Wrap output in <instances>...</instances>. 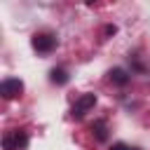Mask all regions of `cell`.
Segmentation results:
<instances>
[{
    "mask_svg": "<svg viewBox=\"0 0 150 150\" xmlns=\"http://www.w3.org/2000/svg\"><path fill=\"white\" fill-rule=\"evenodd\" d=\"M30 45H33V49H38L40 54H49V52L56 47V35H52V33H38V35H33Z\"/></svg>",
    "mask_w": 150,
    "mask_h": 150,
    "instance_id": "7a4b0ae2",
    "label": "cell"
},
{
    "mask_svg": "<svg viewBox=\"0 0 150 150\" xmlns=\"http://www.w3.org/2000/svg\"><path fill=\"white\" fill-rule=\"evenodd\" d=\"M108 75H110V80H112L115 84H120V87L129 82V73H127L124 68H112V70H110Z\"/></svg>",
    "mask_w": 150,
    "mask_h": 150,
    "instance_id": "8992f818",
    "label": "cell"
},
{
    "mask_svg": "<svg viewBox=\"0 0 150 150\" xmlns=\"http://www.w3.org/2000/svg\"><path fill=\"white\" fill-rule=\"evenodd\" d=\"M94 103H96V96H94V94H82V96L75 101L70 115H73L75 120H80V117H84V112H89V110L94 108Z\"/></svg>",
    "mask_w": 150,
    "mask_h": 150,
    "instance_id": "3957f363",
    "label": "cell"
},
{
    "mask_svg": "<svg viewBox=\"0 0 150 150\" xmlns=\"http://www.w3.org/2000/svg\"><path fill=\"white\" fill-rule=\"evenodd\" d=\"M110 150H136V148H129L127 143H112V145H110Z\"/></svg>",
    "mask_w": 150,
    "mask_h": 150,
    "instance_id": "ba28073f",
    "label": "cell"
},
{
    "mask_svg": "<svg viewBox=\"0 0 150 150\" xmlns=\"http://www.w3.org/2000/svg\"><path fill=\"white\" fill-rule=\"evenodd\" d=\"M68 80H70V75H68L63 68H54V70L49 73V82H52V84H66Z\"/></svg>",
    "mask_w": 150,
    "mask_h": 150,
    "instance_id": "5b68a950",
    "label": "cell"
},
{
    "mask_svg": "<svg viewBox=\"0 0 150 150\" xmlns=\"http://www.w3.org/2000/svg\"><path fill=\"white\" fill-rule=\"evenodd\" d=\"M28 145V136H26V131H7L5 136H2V148L5 150H23Z\"/></svg>",
    "mask_w": 150,
    "mask_h": 150,
    "instance_id": "6da1fadb",
    "label": "cell"
},
{
    "mask_svg": "<svg viewBox=\"0 0 150 150\" xmlns=\"http://www.w3.org/2000/svg\"><path fill=\"white\" fill-rule=\"evenodd\" d=\"M115 33H117L115 26H105V35H115Z\"/></svg>",
    "mask_w": 150,
    "mask_h": 150,
    "instance_id": "9c48e42d",
    "label": "cell"
},
{
    "mask_svg": "<svg viewBox=\"0 0 150 150\" xmlns=\"http://www.w3.org/2000/svg\"><path fill=\"white\" fill-rule=\"evenodd\" d=\"M21 91H23V82L19 77H7L0 84V94L5 98H16V96H21Z\"/></svg>",
    "mask_w": 150,
    "mask_h": 150,
    "instance_id": "277c9868",
    "label": "cell"
},
{
    "mask_svg": "<svg viewBox=\"0 0 150 150\" xmlns=\"http://www.w3.org/2000/svg\"><path fill=\"white\" fill-rule=\"evenodd\" d=\"M91 131H94V136H96L98 141H105V138H108V127H105L103 120H96V122L91 124Z\"/></svg>",
    "mask_w": 150,
    "mask_h": 150,
    "instance_id": "52a82bcc",
    "label": "cell"
}]
</instances>
